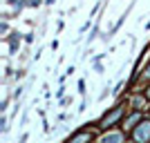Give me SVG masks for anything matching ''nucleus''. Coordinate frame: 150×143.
I'll return each instance as SVG.
<instances>
[{"mask_svg": "<svg viewBox=\"0 0 150 143\" xmlns=\"http://www.w3.org/2000/svg\"><path fill=\"white\" fill-rule=\"evenodd\" d=\"M132 137H134V141H137V143H148L150 141V121H148V118H144V121L134 128Z\"/></svg>", "mask_w": 150, "mask_h": 143, "instance_id": "obj_1", "label": "nucleus"}, {"mask_svg": "<svg viewBox=\"0 0 150 143\" xmlns=\"http://www.w3.org/2000/svg\"><path fill=\"white\" fill-rule=\"evenodd\" d=\"M123 112H125V105H117L110 114H105V116L99 121V128H110V125H114L121 116H123Z\"/></svg>", "mask_w": 150, "mask_h": 143, "instance_id": "obj_2", "label": "nucleus"}, {"mask_svg": "<svg viewBox=\"0 0 150 143\" xmlns=\"http://www.w3.org/2000/svg\"><path fill=\"white\" fill-rule=\"evenodd\" d=\"M90 141H92V132H88V130H79L76 134H72V137H69L65 143H90Z\"/></svg>", "mask_w": 150, "mask_h": 143, "instance_id": "obj_3", "label": "nucleus"}, {"mask_svg": "<svg viewBox=\"0 0 150 143\" xmlns=\"http://www.w3.org/2000/svg\"><path fill=\"white\" fill-rule=\"evenodd\" d=\"M134 123H141V114H139V112H134L132 116H128V121H125V130L134 128Z\"/></svg>", "mask_w": 150, "mask_h": 143, "instance_id": "obj_4", "label": "nucleus"}, {"mask_svg": "<svg viewBox=\"0 0 150 143\" xmlns=\"http://www.w3.org/2000/svg\"><path fill=\"white\" fill-rule=\"evenodd\" d=\"M105 143H123V137H121V134H108Z\"/></svg>", "mask_w": 150, "mask_h": 143, "instance_id": "obj_5", "label": "nucleus"}, {"mask_svg": "<svg viewBox=\"0 0 150 143\" xmlns=\"http://www.w3.org/2000/svg\"><path fill=\"white\" fill-rule=\"evenodd\" d=\"M144 78H150V63H148V67L144 69Z\"/></svg>", "mask_w": 150, "mask_h": 143, "instance_id": "obj_6", "label": "nucleus"}]
</instances>
